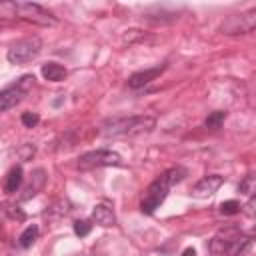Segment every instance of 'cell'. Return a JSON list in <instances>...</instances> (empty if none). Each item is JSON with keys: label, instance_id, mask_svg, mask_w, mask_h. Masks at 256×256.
I'll return each mask as SVG.
<instances>
[{"label": "cell", "instance_id": "6da1fadb", "mask_svg": "<svg viewBox=\"0 0 256 256\" xmlns=\"http://www.w3.org/2000/svg\"><path fill=\"white\" fill-rule=\"evenodd\" d=\"M184 176H186V168H182V166H174V168H168L166 172H162L144 190V196H142V202H140V210L144 214H154L156 208L166 200L170 188L174 184H178Z\"/></svg>", "mask_w": 256, "mask_h": 256}, {"label": "cell", "instance_id": "7a4b0ae2", "mask_svg": "<svg viewBox=\"0 0 256 256\" xmlns=\"http://www.w3.org/2000/svg\"><path fill=\"white\" fill-rule=\"evenodd\" d=\"M156 120L152 116H128V118H112L102 126L106 136H140L152 132Z\"/></svg>", "mask_w": 256, "mask_h": 256}, {"label": "cell", "instance_id": "3957f363", "mask_svg": "<svg viewBox=\"0 0 256 256\" xmlns=\"http://www.w3.org/2000/svg\"><path fill=\"white\" fill-rule=\"evenodd\" d=\"M40 50H42V40L38 36H26V38L16 40L8 48L6 58L12 64H28L40 54Z\"/></svg>", "mask_w": 256, "mask_h": 256}, {"label": "cell", "instance_id": "277c9868", "mask_svg": "<svg viewBox=\"0 0 256 256\" xmlns=\"http://www.w3.org/2000/svg\"><path fill=\"white\" fill-rule=\"evenodd\" d=\"M120 164H122V158L118 152L100 148V150H90V152L82 154L76 162V168L86 172V170H94V168H102V166H120Z\"/></svg>", "mask_w": 256, "mask_h": 256}, {"label": "cell", "instance_id": "5b68a950", "mask_svg": "<svg viewBox=\"0 0 256 256\" xmlns=\"http://www.w3.org/2000/svg\"><path fill=\"white\" fill-rule=\"evenodd\" d=\"M16 18L38 24V26H54L58 20L44 6L36 2H16Z\"/></svg>", "mask_w": 256, "mask_h": 256}, {"label": "cell", "instance_id": "8992f818", "mask_svg": "<svg viewBox=\"0 0 256 256\" xmlns=\"http://www.w3.org/2000/svg\"><path fill=\"white\" fill-rule=\"evenodd\" d=\"M256 28V10H248L242 14H230L222 24L220 32L226 36H236V34H248Z\"/></svg>", "mask_w": 256, "mask_h": 256}, {"label": "cell", "instance_id": "52a82bcc", "mask_svg": "<svg viewBox=\"0 0 256 256\" xmlns=\"http://www.w3.org/2000/svg\"><path fill=\"white\" fill-rule=\"evenodd\" d=\"M240 234H242V232H240V228H236V226H228V228L218 230V232L212 236L210 244H208L210 252H212V254H226L228 248L232 246V242H234Z\"/></svg>", "mask_w": 256, "mask_h": 256}, {"label": "cell", "instance_id": "ba28073f", "mask_svg": "<svg viewBox=\"0 0 256 256\" xmlns=\"http://www.w3.org/2000/svg\"><path fill=\"white\" fill-rule=\"evenodd\" d=\"M224 184V178L220 176V174H208V176H204L202 180H198L196 184H194V188H192V196H196V198H208V196H212L214 192H218V188Z\"/></svg>", "mask_w": 256, "mask_h": 256}, {"label": "cell", "instance_id": "9c48e42d", "mask_svg": "<svg viewBox=\"0 0 256 256\" xmlns=\"http://www.w3.org/2000/svg\"><path fill=\"white\" fill-rule=\"evenodd\" d=\"M164 70H166V64H160V66H154V68H146V70L134 72V74L128 78V86L134 88V90H136V88H142V86H146L148 82L156 80Z\"/></svg>", "mask_w": 256, "mask_h": 256}, {"label": "cell", "instance_id": "30bf717a", "mask_svg": "<svg viewBox=\"0 0 256 256\" xmlns=\"http://www.w3.org/2000/svg\"><path fill=\"white\" fill-rule=\"evenodd\" d=\"M92 220L98 224V226H104V228H110L116 224V216H114V210L108 202H100L94 206L92 210Z\"/></svg>", "mask_w": 256, "mask_h": 256}, {"label": "cell", "instance_id": "8fae6325", "mask_svg": "<svg viewBox=\"0 0 256 256\" xmlns=\"http://www.w3.org/2000/svg\"><path fill=\"white\" fill-rule=\"evenodd\" d=\"M24 96H26V92L20 86H16V84L6 88V90H2L0 92V112H6L10 108H14L16 104H20Z\"/></svg>", "mask_w": 256, "mask_h": 256}, {"label": "cell", "instance_id": "7c38bea8", "mask_svg": "<svg viewBox=\"0 0 256 256\" xmlns=\"http://www.w3.org/2000/svg\"><path fill=\"white\" fill-rule=\"evenodd\" d=\"M42 76H44L48 82H62V80L68 76V72H66V68H64L62 64H58V62H46V64L42 66Z\"/></svg>", "mask_w": 256, "mask_h": 256}, {"label": "cell", "instance_id": "4fadbf2b", "mask_svg": "<svg viewBox=\"0 0 256 256\" xmlns=\"http://www.w3.org/2000/svg\"><path fill=\"white\" fill-rule=\"evenodd\" d=\"M44 182H46V174H44V170H42V168L34 170V174H32V180H30V184L24 188V194H22V198H24V200H28L30 196L38 194V192L42 190Z\"/></svg>", "mask_w": 256, "mask_h": 256}, {"label": "cell", "instance_id": "5bb4252c", "mask_svg": "<svg viewBox=\"0 0 256 256\" xmlns=\"http://www.w3.org/2000/svg\"><path fill=\"white\" fill-rule=\"evenodd\" d=\"M22 168L20 166H14V168H10V172L6 174V180H4V190L8 192V194H12V192H18V188L22 186Z\"/></svg>", "mask_w": 256, "mask_h": 256}, {"label": "cell", "instance_id": "9a60e30c", "mask_svg": "<svg viewBox=\"0 0 256 256\" xmlns=\"http://www.w3.org/2000/svg\"><path fill=\"white\" fill-rule=\"evenodd\" d=\"M250 246H252V240L248 238V236H244V234H240L234 242H232V246L228 248V256H244L248 250H250Z\"/></svg>", "mask_w": 256, "mask_h": 256}, {"label": "cell", "instance_id": "2e32d148", "mask_svg": "<svg viewBox=\"0 0 256 256\" xmlns=\"http://www.w3.org/2000/svg\"><path fill=\"white\" fill-rule=\"evenodd\" d=\"M38 238V226L36 224H32V226H28V228H24V232L20 234V238H18V244L22 246V248H30L32 244H34V240Z\"/></svg>", "mask_w": 256, "mask_h": 256}, {"label": "cell", "instance_id": "e0dca14e", "mask_svg": "<svg viewBox=\"0 0 256 256\" xmlns=\"http://www.w3.org/2000/svg\"><path fill=\"white\" fill-rule=\"evenodd\" d=\"M68 212H70V202L64 200V198H60V200H56V202L46 210V216H66Z\"/></svg>", "mask_w": 256, "mask_h": 256}, {"label": "cell", "instance_id": "ac0fdd59", "mask_svg": "<svg viewBox=\"0 0 256 256\" xmlns=\"http://www.w3.org/2000/svg\"><path fill=\"white\" fill-rule=\"evenodd\" d=\"M224 118H226V112H222V110H214V112H210L208 116H206V120H204V126L206 128H220L222 126V122H224Z\"/></svg>", "mask_w": 256, "mask_h": 256}, {"label": "cell", "instance_id": "d6986e66", "mask_svg": "<svg viewBox=\"0 0 256 256\" xmlns=\"http://www.w3.org/2000/svg\"><path fill=\"white\" fill-rule=\"evenodd\" d=\"M16 18V2L0 0V20H12Z\"/></svg>", "mask_w": 256, "mask_h": 256}, {"label": "cell", "instance_id": "ffe728a7", "mask_svg": "<svg viewBox=\"0 0 256 256\" xmlns=\"http://www.w3.org/2000/svg\"><path fill=\"white\" fill-rule=\"evenodd\" d=\"M238 188H240L242 194H246V196H254V192H256V178H254L252 174L244 176V180L240 182Z\"/></svg>", "mask_w": 256, "mask_h": 256}, {"label": "cell", "instance_id": "44dd1931", "mask_svg": "<svg viewBox=\"0 0 256 256\" xmlns=\"http://www.w3.org/2000/svg\"><path fill=\"white\" fill-rule=\"evenodd\" d=\"M240 210H242V206H240L238 200H226V202L220 204V212H222L224 216H234V214H238Z\"/></svg>", "mask_w": 256, "mask_h": 256}, {"label": "cell", "instance_id": "7402d4cb", "mask_svg": "<svg viewBox=\"0 0 256 256\" xmlns=\"http://www.w3.org/2000/svg\"><path fill=\"white\" fill-rule=\"evenodd\" d=\"M2 210H4V214H8L12 220H18V222H22L24 218H26V214L18 208V206H14V204H2Z\"/></svg>", "mask_w": 256, "mask_h": 256}, {"label": "cell", "instance_id": "603a6c76", "mask_svg": "<svg viewBox=\"0 0 256 256\" xmlns=\"http://www.w3.org/2000/svg\"><path fill=\"white\" fill-rule=\"evenodd\" d=\"M90 230H92V224L88 222V220H76L74 222V234L76 236H88L90 234Z\"/></svg>", "mask_w": 256, "mask_h": 256}, {"label": "cell", "instance_id": "cb8c5ba5", "mask_svg": "<svg viewBox=\"0 0 256 256\" xmlns=\"http://www.w3.org/2000/svg\"><path fill=\"white\" fill-rule=\"evenodd\" d=\"M20 120H22V124H24L26 128H34V126L40 122V116H38L36 112H24Z\"/></svg>", "mask_w": 256, "mask_h": 256}, {"label": "cell", "instance_id": "d4e9b609", "mask_svg": "<svg viewBox=\"0 0 256 256\" xmlns=\"http://www.w3.org/2000/svg\"><path fill=\"white\" fill-rule=\"evenodd\" d=\"M34 84V76H22L20 80H18V84L16 86H20L24 92H28V88Z\"/></svg>", "mask_w": 256, "mask_h": 256}, {"label": "cell", "instance_id": "484cf974", "mask_svg": "<svg viewBox=\"0 0 256 256\" xmlns=\"http://www.w3.org/2000/svg\"><path fill=\"white\" fill-rule=\"evenodd\" d=\"M254 204H256V200H254V196H250V200H248V204L244 206V212H246L248 216H254Z\"/></svg>", "mask_w": 256, "mask_h": 256}, {"label": "cell", "instance_id": "4316f807", "mask_svg": "<svg viewBox=\"0 0 256 256\" xmlns=\"http://www.w3.org/2000/svg\"><path fill=\"white\" fill-rule=\"evenodd\" d=\"M182 256H196V250H194V248H186V250L182 252Z\"/></svg>", "mask_w": 256, "mask_h": 256}, {"label": "cell", "instance_id": "83f0119b", "mask_svg": "<svg viewBox=\"0 0 256 256\" xmlns=\"http://www.w3.org/2000/svg\"><path fill=\"white\" fill-rule=\"evenodd\" d=\"M68 256H80V254H68Z\"/></svg>", "mask_w": 256, "mask_h": 256}]
</instances>
